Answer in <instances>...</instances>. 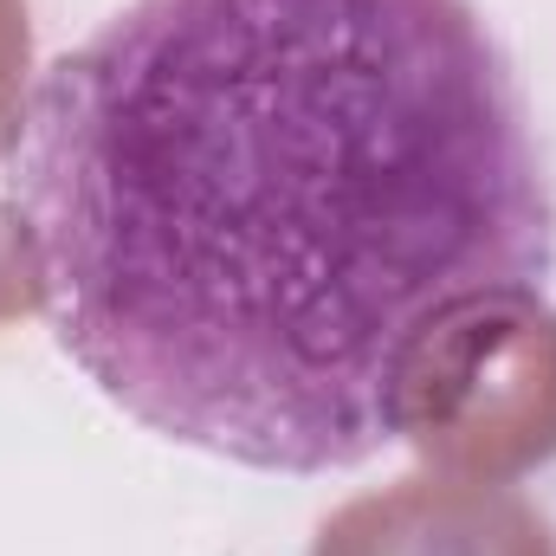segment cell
Listing matches in <instances>:
<instances>
[{
	"mask_svg": "<svg viewBox=\"0 0 556 556\" xmlns=\"http://www.w3.org/2000/svg\"><path fill=\"white\" fill-rule=\"evenodd\" d=\"M7 207L98 395L260 472L376 459L427 356L556 273L472 0H130L33 85Z\"/></svg>",
	"mask_w": 556,
	"mask_h": 556,
	"instance_id": "6da1fadb",
	"label": "cell"
}]
</instances>
